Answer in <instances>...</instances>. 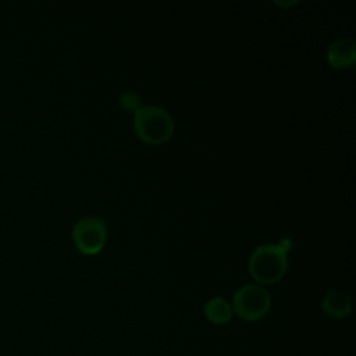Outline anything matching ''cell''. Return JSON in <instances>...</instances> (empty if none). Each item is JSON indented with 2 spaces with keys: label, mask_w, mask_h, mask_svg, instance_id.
I'll return each instance as SVG.
<instances>
[{
  "label": "cell",
  "mask_w": 356,
  "mask_h": 356,
  "mask_svg": "<svg viewBox=\"0 0 356 356\" xmlns=\"http://www.w3.org/2000/svg\"><path fill=\"white\" fill-rule=\"evenodd\" d=\"M356 60V44L353 39L339 38L327 49V61L334 68L352 67Z\"/></svg>",
  "instance_id": "obj_5"
},
{
  "label": "cell",
  "mask_w": 356,
  "mask_h": 356,
  "mask_svg": "<svg viewBox=\"0 0 356 356\" xmlns=\"http://www.w3.org/2000/svg\"><path fill=\"white\" fill-rule=\"evenodd\" d=\"M232 313L241 320L256 321L264 317L271 307V296L267 289L257 284L241 286L232 298Z\"/></svg>",
  "instance_id": "obj_3"
},
{
  "label": "cell",
  "mask_w": 356,
  "mask_h": 356,
  "mask_svg": "<svg viewBox=\"0 0 356 356\" xmlns=\"http://www.w3.org/2000/svg\"><path fill=\"white\" fill-rule=\"evenodd\" d=\"M107 239L106 222L95 216L78 220L72 228V241L76 249L85 254L99 253Z\"/></svg>",
  "instance_id": "obj_4"
},
{
  "label": "cell",
  "mask_w": 356,
  "mask_h": 356,
  "mask_svg": "<svg viewBox=\"0 0 356 356\" xmlns=\"http://www.w3.org/2000/svg\"><path fill=\"white\" fill-rule=\"evenodd\" d=\"M120 104L124 110H127L128 113H136L140 107H142V99L140 96L134 92V90H127V92H122L120 95Z\"/></svg>",
  "instance_id": "obj_8"
},
{
  "label": "cell",
  "mask_w": 356,
  "mask_h": 356,
  "mask_svg": "<svg viewBox=\"0 0 356 356\" xmlns=\"http://www.w3.org/2000/svg\"><path fill=\"white\" fill-rule=\"evenodd\" d=\"M277 245H278L284 252H288V250L292 248V241H291L289 238H284V239H281Z\"/></svg>",
  "instance_id": "obj_9"
},
{
  "label": "cell",
  "mask_w": 356,
  "mask_h": 356,
  "mask_svg": "<svg viewBox=\"0 0 356 356\" xmlns=\"http://www.w3.org/2000/svg\"><path fill=\"white\" fill-rule=\"evenodd\" d=\"M321 310L331 318H342L352 310V298L343 291H330L321 300Z\"/></svg>",
  "instance_id": "obj_6"
},
{
  "label": "cell",
  "mask_w": 356,
  "mask_h": 356,
  "mask_svg": "<svg viewBox=\"0 0 356 356\" xmlns=\"http://www.w3.org/2000/svg\"><path fill=\"white\" fill-rule=\"evenodd\" d=\"M204 316L210 323L221 325L231 320L232 307L224 298L214 296L207 300L204 306Z\"/></svg>",
  "instance_id": "obj_7"
},
{
  "label": "cell",
  "mask_w": 356,
  "mask_h": 356,
  "mask_svg": "<svg viewBox=\"0 0 356 356\" xmlns=\"http://www.w3.org/2000/svg\"><path fill=\"white\" fill-rule=\"evenodd\" d=\"M134 127L138 136L150 145H161L174 134V121L171 114L154 104L142 106L134 114Z\"/></svg>",
  "instance_id": "obj_1"
},
{
  "label": "cell",
  "mask_w": 356,
  "mask_h": 356,
  "mask_svg": "<svg viewBox=\"0 0 356 356\" xmlns=\"http://www.w3.org/2000/svg\"><path fill=\"white\" fill-rule=\"evenodd\" d=\"M286 252L274 243L257 246L249 257V273L260 284L280 281L286 271Z\"/></svg>",
  "instance_id": "obj_2"
}]
</instances>
